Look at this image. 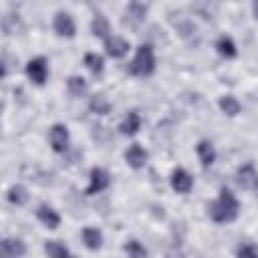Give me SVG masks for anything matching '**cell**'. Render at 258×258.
I'll list each match as a JSON object with an SVG mask.
<instances>
[{
  "instance_id": "obj_1",
  "label": "cell",
  "mask_w": 258,
  "mask_h": 258,
  "mask_svg": "<svg viewBox=\"0 0 258 258\" xmlns=\"http://www.w3.org/2000/svg\"><path fill=\"white\" fill-rule=\"evenodd\" d=\"M208 212H210V218H212L216 224H228V222H234V220L238 218V214H240V204H238L236 196H234L228 187H222L218 200L210 204Z\"/></svg>"
},
{
  "instance_id": "obj_2",
  "label": "cell",
  "mask_w": 258,
  "mask_h": 258,
  "mask_svg": "<svg viewBox=\"0 0 258 258\" xmlns=\"http://www.w3.org/2000/svg\"><path fill=\"white\" fill-rule=\"evenodd\" d=\"M129 73L133 77H151L155 73V54L149 44H139L135 50L133 60L129 62Z\"/></svg>"
},
{
  "instance_id": "obj_3",
  "label": "cell",
  "mask_w": 258,
  "mask_h": 258,
  "mask_svg": "<svg viewBox=\"0 0 258 258\" xmlns=\"http://www.w3.org/2000/svg\"><path fill=\"white\" fill-rule=\"evenodd\" d=\"M26 75H28V79H30L34 85L42 87V85L46 83V79H48V64H46V58H44V56H34V58H30V60L26 62Z\"/></svg>"
},
{
  "instance_id": "obj_4",
  "label": "cell",
  "mask_w": 258,
  "mask_h": 258,
  "mask_svg": "<svg viewBox=\"0 0 258 258\" xmlns=\"http://www.w3.org/2000/svg\"><path fill=\"white\" fill-rule=\"evenodd\" d=\"M111 183V177L107 173V169L103 167H93L91 173H89V185L85 189V196H95V194H101L103 189H107Z\"/></svg>"
},
{
  "instance_id": "obj_5",
  "label": "cell",
  "mask_w": 258,
  "mask_h": 258,
  "mask_svg": "<svg viewBox=\"0 0 258 258\" xmlns=\"http://www.w3.org/2000/svg\"><path fill=\"white\" fill-rule=\"evenodd\" d=\"M236 181L244 189H258V169L252 161H246L236 171Z\"/></svg>"
},
{
  "instance_id": "obj_6",
  "label": "cell",
  "mask_w": 258,
  "mask_h": 258,
  "mask_svg": "<svg viewBox=\"0 0 258 258\" xmlns=\"http://www.w3.org/2000/svg\"><path fill=\"white\" fill-rule=\"evenodd\" d=\"M52 28L60 38H73L77 34V26L75 20L69 12H56L54 20H52Z\"/></svg>"
},
{
  "instance_id": "obj_7",
  "label": "cell",
  "mask_w": 258,
  "mask_h": 258,
  "mask_svg": "<svg viewBox=\"0 0 258 258\" xmlns=\"http://www.w3.org/2000/svg\"><path fill=\"white\" fill-rule=\"evenodd\" d=\"M48 141H50L52 151L64 153V149L69 147V129H67V125L54 123V125L50 127V131H48Z\"/></svg>"
},
{
  "instance_id": "obj_8",
  "label": "cell",
  "mask_w": 258,
  "mask_h": 258,
  "mask_svg": "<svg viewBox=\"0 0 258 258\" xmlns=\"http://www.w3.org/2000/svg\"><path fill=\"white\" fill-rule=\"evenodd\" d=\"M169 183H171V189H173V191H177V194H189L191 187H194V177H191L185 169L177 167V169L171 171Z\"/></svg>"
},
{
  "instance_id": "obj_9",
  "label": "cell",
  "mask_w": 258,
  "mask_h": 258,
  "mask_svg": "<svg viewBox=\"0 0 258 258\" xmlns=\"http://www.w3.org/2000/svg\"><path fill=\"white\" fill-rule=\"evenodd\" d=\"M26 254V244L20 238H4L0 244V258H22Z\"/></svg>"
},
{
  "instance_id": "obj_10",
  "label": "cell",
  "mask_w": 258,
  "mask_h": 258,
  "mask_svg": "<svg viewBox=\"0 0 258 258\" xmlns=\"http://www.w3.org/2000/svg\"><path fill=\"white\" fill-rule=\"evenodd\" d=\"M145 16H147V6L145 4H141V2H129L125 6V18H123V22L129 24V26H137V24H141L145 20Z\"/></svg>"
},
{
  "instance_id": "obj_11",
  "label": "cell",
  "mask_w": 258,
  "mask_h": 258,
  "mask_svg": "<svg viewBox=\"0 0 258 258\" xmlns=\"http://www.w3.org/2000/svg\"><path fill=\"white\" fill-rule=\"evenodd\" d=\"M105 52L111 56V58H123L127 52H129V42L123 38V36H109L105 40Z\"/></svg>"
},
{
  "instance_id": "obj_12",
  "label": "cell",
  "mask_w": 258,
  "mask_h": 258,
  "mask_svg": "<svg viewBox=\"0 0 258 258\" xmlns=\"http://www.w3.org/2000/svg\"><path fill=\"white\" fill-rule=\"evenodd\" d=\"M125 161H127L129 167L141 169V167H145V163H147V151H145L139 143H133V145H129V147L125 149Z\"/></svg>"
},
{
  "instance_id": "obj_13",
  "label": "cell",
  "mask_w": 258,
  "mask_h": 258,
  "mask_svg": "<svg viewBox=\"0 0 258 258\" xmlns=\"http://www.w3.org/2000/svg\"><path fill=\"white\" fill-rule=\"evenodd\" d=\"M36 218H38L40 224H44V226L50 228V230H56V228L60 226V216L56 214V210H52V208L46 206V204L38 206V210H36Z\"/></svg>"
},
{
  "instance_id": "obj_14",
  "label": "cell",
  "mask_w": 258,
  "mask_h": 258,
  "mask_svg": "<svg viewBox=\"0 0 258 258\" xmlns=\"http://www.w3.org/2000/svg\"><path fill=\"white\" fill-rule=\"evenodd\" d=\"M139 129H141V115L137 111H129L125 115V119L119 123L121 135H135Z\"/></svg>"
},
{
  "instance_id": "obj_15",
  "label": "cell",
  "mask_w": 258,
  "mask_h": 258,
  "mask_svg": "<svg viewBox=\"0 0 258 258\" xmlns=\"http://www.w3.org/2000/svg\"><path fill=\"white\" fill-rule=\"evenodd\" d=\"M196 153H198V157H200V161H202L204 167L214 165V161H216V149H214L212 141L202 139V141L196 145Z\"/></svg>"
},
{
  "instance_id": "obj_16",
  "label": "cell",
  "mask_w": 258,
  "mask_h": 258,
  "mask_svg": "<svg viewBox=\"0 0 258 258\" xmlns=\"http://www.w3.org/2000/svg\"><path fill=\"white\" fill-rule=\"evenodd\" d=\"M81 238H83V244H85L89 250H99V248L103 246V234H101V230H97V228H91V226L83 228Z\"/></svg>"
},
{
  "instance_id": "obj_17",
  "label": "cell",
  "mask_w": 258,
  "mask_h": 258,
  "mask_svg": "<svg viewBox=\"0 0 258 258\" xmlns=\"http://www.w3.org/2000/svg\"><path fill=\"white\" fill-rule=\"evenodd\" d=\"M91 32H93V36L107 40V38L111 36V26H109V20H107L103 14H95V18L91 20Z\"/></svg>"
},
{
  "instance_id": "obj_18",
  "label": "cell",
  "mask_w": 258,
  "mask_h": 258,
  "mask_svg": "<svg viewBox=\"0 0 258 258\" xmlns=\"http://www.w3.org/2000/svg\"><path fill=\"white\" fill-rule=\"evenodd\" d=\"M218 107H220V111H222L224 115H228V117H236V115L242 111V105H240V101H238L234 95H224V97H220Z\"/></svg>"
},
{
  "instance_id": "obj_19",
  "label": "cell",
  "mask_w": 258,
  "mask_h": 258,
  "mask_svg": "<svg viewBox=\"0 0 258 258\" xmlns=\"http://www.w3.org/2000/svg\"><path fill=\"white\" fill-rule=\"evenodd\" d=\"M6 200L12 204V206H24L28 202V189L20 183H14L10 185V189L6 191Z\"/></svg>"
},
{
  "instance_id": "obj_20",
  "label": "cell",
  "mask_w": 258,
  "mask_h": 258,
  "mask_svg": "<svg viewBox=\"0 0 258 258\" xmlns=\"http://www.w3.org/2000/svg\"><path fill=\"white\" fill-rule=\"evenodd\" d=\"M216 50H218V54H222L224 58H234V56L238 54L236 42H234L230 36H226V34L216 40Z\"/></svg>"
},
{
  "instance_id": "obj_21",
  "label": "cell",
  "mask_w": 258,
  "mask_h": 258,
  "mask_svg": "<svg viewBox=\"0 0 258 258\" xmlns=\"http://www.w3.org/2000/svg\"><path fill=\"white\" fill-rule=\"evenodd\" d=\"M44 252H46L48 258H75V256L69 252V248L62 246V244L56 242V240H46V242H44Z\"/></svg>"
},
{
  "instance_id": "obj_22",
  "label": "cell",
  "mask_w": 258,
  "mask_h": 258,
  "mask_svg": "<svg viewBox=\"0 0 258 258\" xmlns=\"http://www.w3.org/2000/svg\"><path fill=\"white\" fill-rule=\"evenodd\" d=\"M67 91L71 97H83L87 93V81L79 75H73L67 79Z\"/></svg>"
},
{
  "instance_id": "obj_23",
  "label": "cell",
  "mask_w": 258,
  "mask_h": 258,
  "mask_svg": "<svg viewBox=\"0 0 258 258\" xmlns=\"http://www.w3.org/2000/svg\"><path fill=\"white\" fill-rule=\"evenodd\" d=\"M89 109L95 115H107L111 111V103H109V99L105 95H93L89 99Z\"/></svg>"
},
{
  "instance_id": "obj_24",
  "label": "cell",
  "mask_w": 258,
  "mask_h": 258,
  "mask_svg": "<svg viewBox=\"0 0 258 258\" xmlns=\"http://www.w3.org/2000/svg\"><path fill=\"white\" fill-rule=\"evenodd\" d=\"M83 62H85V67H87L93 75H101L103 69H105V58H103L101 54H97V52H87L85 58H83Z\"/></svg>"
},
{
  "instance_id": "obj_25",
  "label": "cell",
  "mask_w": 258,
  "mask_h": 258,
  "mask_svg": "<svg viewBox=\"0 0 258 258\" xmlns=\"http://www.w3.org/2000/svg\"><path fill=\"white\" fill-rule=\"evenodd\" d=\"M123 252L129 258H147V250H145V246L139 240H127L123 244Z\"/></svg>"
},
{
  "instance_id": "obj_26",
  "label": "cell",
  "mask_w": 258,
  "mask_h": 258,
  "mask_svg": "<svg viewBox=\"0 0 258 258\" xmlns=\"http://www.w3.org/2000/svg\"><path fill=\"white\" fill-rule=\"evenodd\" d=\"M236 258H258V246L256 244H240L236 248Z\"/></svg>"
},
{
  "instance_id": "obj_27",
  "label": "cell",
  "mask_w": 258,
  "mask_h": 258,
  "mask_svg": "<svg viewBox=\"0 0 258 258\" xmlns=\"http://www.w3.org/2000/svg\"><path fill=\"white\" fill-rule=\"evenodd\" d=\"M252 12H254V18L258 20V2H254V4H252Z\"/></svg>"
},
{
  "instance_id": "obj_28",
  "label": "cell",
  "mask_w": 258,
  "mask_h": 258,
  "mask_svg": "<svg viewBox=\"0 0 258 258\" xmlns=\"http://www.w3.org/2000/svg\"><path fill=\"white\" fill-rule=\"evenodd\" d=\"M256 191H258V189H256Z\"/></svg>"
}]
</instances>
